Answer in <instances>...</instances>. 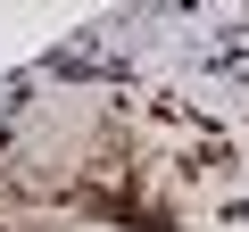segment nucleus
Returning a JSON list of instances; mask_svg holds the SVG:
<instances>
[{"mask_svg": "<svg viewBox=\"0 0 249 232\" xmlns=\"http://www.w3.org/2000/svg\"><path fill=\"white\" fill-rule=\"evenodd\" d=\"M241 158L150 91H58L0 125V232H241Z\"/></svg>", "mask_w": 249, "mask_h": 232, "instance_id": "1", "label": "nucleus"}]
</instances>
